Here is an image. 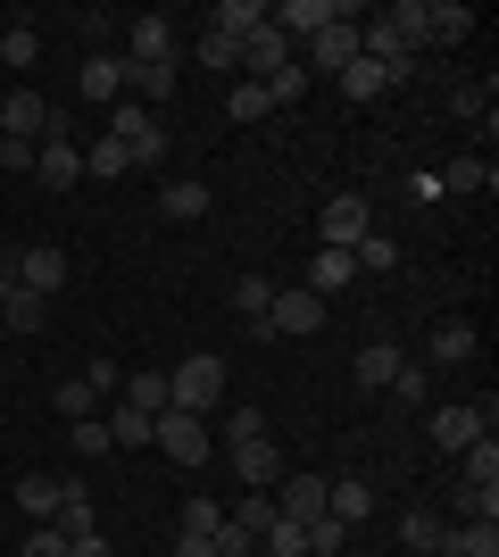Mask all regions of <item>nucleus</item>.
<instances>
[{
	"mask_svg": "<svg viewBox=\"0 0 499 557\" xmlns=\"http://www.w3.org/2000/svg\"><path fill=\"white\" fill-rule=\"evenodd\" d=\"M166 557H216V549H209L200 533H175V549H166Z\"/></svg>",
	"mask_w": 499,
	"mask_h": 557,
	"instance_id": "nucleus-54",
	"label": "nucleus"
},
{
	"mask_svg": "<svg viewBox=\"0 0 499 557\" xmlns=\"http://www.w3.org/2000/svg\"><path fill=\"white\" fill-rule=\"evenodd\" d=\"M234 474H241L250 491H275V483H284V449H275V433L241 442V449H234Z\"/></svg>",
	"mask_w": 499,
	"mask_h": 557,
	"instance_id": "nucleus-14",
	"label": "nucleus"
},
{
	"mask_svg": "<svg viewBox=\"0 0 499 557\" xmlns=\"http://www.w3.org/2000/svg\"><path fill=\"white\" fill-rule=\"evenodd\" d=\"M241 67L259 75V84H266V75H284V67H291V59H284V34H275V25H259V34L241 42Z\"/></svg>",
	"mask_w": 499,
	"mask_h": 557,
	"instance_id": "nucleus-24",
	"label": "nucleus"
},
{
	"mask_svg": "<svg viewBox=\"0 0 499 557\" xmlns=\"http://www.w3.org/2000/svg\"><path fill=\"white\" fill-rule=\"evenodd\" d=\"M125 67H175V25L166 17H134L125 25Z\"/></svg>",
	"mask_w": 499,
	"mask_h": 557,
	"instance_id": "nucleus-10",
	"label": "nucleus"
},
{
	"mask_svg": "<svg viewBox=\"0 0 499 557\" xmlns=\"http://www.w3.org/2000/svg\"><path fill=\"white\" fill-rule=\"evenodd\" d=\"M0 166H17V175H25V166H34V141H0Z\"/></svg>",
	"mask_w": 499,
	"mask_h": 557,
	"instance_id": "nucleus-52",
	"label": "nucleus"
},
{
	"mask_svg": "<svg viewBox=\"0 0 499 557\" xmlns=\"http://www.w3.org/2000/svg\"><path fill=\"white\" fill-rule=\"evenodd\" d=\"M67 250H59V242H34V250H17V267H9V283H17V292H34V300H50V292H67Z\"/></svg>",
	"mask_w": 499,
	"mask_h": 557,
	"instance_id": "nucleus-5",
	"label": "nucleus"
},
{
	"mask_svg": "<svg viewBox=\"0 0 499 557\" xmlns=\"http://www.w3.org/2000/svg\"><path fill=\"white\" fill-rule=\"evenodd\" d=\"M67 433H75V458H109V449H117V442H109V424H100V417L67 424Z\"/></svg>",
	"mask_w": 499,
	"mask_h": 557,
	"instance_id": "nucleus-45",
	"label": "nucleus"
},
{
	"mask_svg": "<svg viewBox=\"0 0 499 557\" xmlns=\"http://www.w3.org/2000/svg\"><path fill=\"white\" fill-rule=\"evenodd\" d=\"M0 141H9V134H0Z\"/></svg>",
	"mask_w": 499,
	"mask_h": 557,
	"instance_id": "nucleus-58",
	"label": "nucleus"
},
{
	"mask_svg": "<svg viewBox=\"0 0 499 557\" xmlns=\"http://www.w3.org/2000/svg\"><path fill=\"white\" fill-rule=\"evenodd\" d=\"M0 317H9V333H42V325H50V300H34V292H9V300H0Z\"/></svg>",
	"mask_w": 499,
	"mask_h": 557,
	"instance_id": "nucleus-39",
	"label": "nucleus"
},
{
	"mask_svg": "<svg viewBox=\"0 0 499 557\" xmlns=\"http://www.w3.org/2000/svg\"><path fill=\"white\" fill-rule=\"evenodd\" d=\"M341 17V0H284V9H266V25H275V34H300V42H309V34H325V25Z\"/></svg>",
	"mask_w": 499,
	"mask_h": 557,
	"instance_id": "nucleus-12",
	"label": "nucleus"
},
{
	"mask_svg": "<svg viewBox=\"0 0 499 557\" xmlns=\"http://www.w3.org/2000/svg\"><path fill=\"white\" fill-rule=\"evenodd\" d=\"M125 166H134V159H125V141H109V134H100L92 150H84V175H100V184H117Z\"/></svg>",
	"mask_w": 499,
	"mask_h": 557,
	"instance_id": "nucleus-42",
	"label": "nucleus"
},
{
	"mask_svg": "<svg viewBox=\"0 0 499 557\" xmlns=\"http://www.w3.org/2000/svg\"><path fill=\"white\" fill-rule=\"evenodd\" d=\"M450 109H458V116H491V84H458Z\"/></svg>",
	"mask_w": 499,
	"mask_h": 557,
	"instance_id": "nucleus-49",
	"label": "nucleus"
},
{
	"mask_svg": "<svg viewBox=\"0 0 499 557\" xmlns=\"http://www.w3.org/2000/svg\"><path fill=\"white\" fill-rule=\"evenodd\" d=\"M59 499H67V483H59V474H17V508L34 516V524H50V516H59Z\"/></svg>",
	"mask_w": 499,
	"mask_h": 557,
	"instance_id": "nucleus-22",
	"label": "nucleus"
},
{
	"mask_svg": "<svg viewBox=\"0 0 499 557\" xmlns=\"http://www.w3.org/2000/svg\"><path fill=\"white\" fill-rule=\"evenodd\" d=\"M225 524H241V533L259 541V533H266V524H275V499H266V491H241L234 508H225Z\"/></svg>",
	"mask_w": 499,
	"mask_h": 557,
	"instance_id": "nucleus-37",
	"label": "nucleus"
},
{
	"mask_svg": "<svg viewBox=\"0 0 499 557\" xmlns=\"http://www.w3.org/2000/svg\"><path fill=\"white\" fill-rule=\"evenodd\" d=\"M416 50H425V0H400V9H383L375 25H358V59H375V67L391 75V92L408 84Z\"/></svg>",
	"mask_w": 499,
	"mask_h": 557,
	"instance_id": "nucleus-1",
	"label": "nucleus"
},
{
	"mask_svg": "<svg viewBox=\"0 0 499 557\" xmlns=\"http://www.w3.org/2000/svg\"><path fill=\"white\" fill-rule=\"evenodd\" d=\"M300 549H309V557H341V549H350V524L316 516V524H300Z\"/></svg>",
	"mask_w": 499,
	"mask_h": 557,
	"instance_id": "nucleus-41",
	"label": "nucleus"
},
{
	"mask_svg": "<svg viewBox=\"0 0 499 557\" xmlns=\"http://www.w3.org/2000/svg\"><path fill=\"white\" fill-rule=\"evenodd\" d=\"M350 250H316V267H309V283H300V292H316V300H333V292H350Z\"/></svg>",
	"mask_w": 499,
	"mask_h": 557,
	"instance_id": "nucleus-26",
	"label": "nucleus"
},
{
	"mask_svg": "<svg viewBox=\"0 0 499 557\" xmlns=\"http://www.w3.org/2000/svg\"><path fill=\"white\" fill-rule=\"evenodd\" d=\"M216 200H209V184H191V175H175V184L159 191V216L166 225H191V216H209Z\"/></svg>",
	"mask_w": 499,
	"mask_h": 557,
	"instance_id": "nucleus-19",
	"label": "nucleus"
},
{
	"mask_svg": "<svg viewBox=\"0 0 499 557\" xmlns=\"http://www.w3.org/2000/svg\"><path fill=\"white\" fill-rule=\"evenodd\" d=\"M259 433H266V408H234V417H225V449L259 442Z\"/></svg>",
	"mask_w": 499,
	"mask_h": 557,
	"instance_id": "nucleus-46",
	"label": "nucleus"
},
{
	"mask_svg": "<svg viewBox=\"0 0 499 557\" xmlns=\"http://www.w3.org/2000/svg\"><path fill=\"white\" fill-rule=\"evenodd\" d=\"M316 233H325V250H358V242L375 233V209H366V191H333L325 209H316Z\"/></svg>",
	"mask_w": 499,
	"mask_h": 557,
	"instance_id": "nucleus-3",
	"label": "nucleus"
},
{
	"mask_svg": "<svg viewBox=\"0 0 499 557\" xmlns=\"http://www.w3.org/2000/svg\"><path fill=\"white\" fill-rule=\"evenodd\" d=\"M209 25H216V34H234V42H250V34L266 25V0H216Z\"/></svg>",
	"mask_w": 499,
	"mask_h": 557,
	"instance_id": "nucleus-23",
	"label": "nucleus"
},
{
	"mask_svg": "<svg viewBox=\"0 0 499 557\" xmlns=\"http://www.w3.org/2000/svg\"><path fill=\"white\" fill-rule=\"evenodd\" d=\"M350 59H358V17L341 9L325 34H309V59H300V67H309V75H341Z\"/></svg>",
	"mask_w": 499,
	"mask_h": 557,
	"instance_id": "nucleus-9",
	"label": "nucleus"
},
{
	"mask_svg": "<svg viewBox=\"0 0 499 557\" xmlns=\"http://www.w3.org/2000/svg\"><path fill=\"white\" fill-rule=\"evenodd\" d=\"M383 392H391V399H408V408H425V399H433V374H425V358H400V374H391Z\"/></svg>",
	"mask_w": 499,
	"mask_h": 557,
	"instance_id": "nucleus-38",
	"label": "nucleus"
},
{
	"mask_svg": "<svg viewBox=\"0 0 499 557\" xmlns=\"http://www.w3.org/2000/svg\"><path fill=\"white\" fill-rule=\"evenodd\" d=\"M34 175H42L50 191H75L84 184V141H75L67 125H50V134L34 141Z\"/></svg>",
	"mask_w": 499,
	"mask_h": 557,
	"instance_id": "nucleus-4",
	"label": "nucleus"
},
{
	"mask_svg": "<svg viewBox=\"0 0 499 557\" xmlns=\"http://www.w3.org/2000/svg\"><path fill=\"white\" fill-rule=\"evenodd\" d=\"M466 34H475V9H458V0L425 9V42H466Z\"/></svg>",
	"mask_w": 499,
	"mask_h": 557,
	"instance_id": "nucleus-31",
	"label": "nucleus"
},
{
	"mask_svg": "<svg viewBox=\"0 0 499 557\" xmlns=\"http://www.w3.org/2000/svg\"><path fill=\"white\" fill-rule=\"evenodd\" d=\"M67 557H117V549H109L100 533H84V541H67Z\"/></svg>",
	"mask_w": 499,
	"mask_h": 557,
	"instance_id": "nucleus-53",
	"label": "nucleus"
},
{
	"mask_svg": "<svg viewBox=\"0 0 499 557\" xmlns=\"http://www.w3.org/2000/svg\"><path fill=\"white\" fill-rule=\"evenodd\" d=\"M0 59H9V67H17V75L34 67V59H42V42H34V25H25V17L9 25V34H0Z\"/></svg>",
	"mask_w": 499,
	"mask_h": 557,
	"instance_id": "nucleus-43",
	"label": "nucleus"
},
{
	"mask_svg": "<svg viewBox=\"0 0 499 557\" xmlns=\"http://www.w3.org/2000/svg\"><path fill=\"white\" fill-rule=\"evenodd\" d=\"M109 141H125V159H134V166L166 159V125L142 109V100H117V125H109Z\"/></svg>",
	"mask_w": 499,
	"mask_h": 557,
	"instance_id": "nucleus-7",
	"label": "nucleus"
},
{
	"mask_svg": "<svg viewBox=\"0 0 499 557\" xmlns=\"http://www.w3.org/2000/svg\"><path fill=\"white\" fill-rule=\"evenodd\" d=\"M483 433H491V417H483V408H458V399H450V408H433V442L450 449V458H458V449H475Z\"/></svg>",
	"mask_w": 499,
	"mask_h": 557,
	"instance_id": "nucleus-13",
	"label": "nucleus"
},
{
	"mask_svg": "<svg viewBox=\"0 0 499 557\" xmlns=\"http://www.w3.org/2000/svg\"><path fill=\"white\" fill-rule=\"evenodd\" d=\"M458 466H466V491H499V442L483 433L475 449H458Z\"/></svg>",
	"mask_w": 499,
	"mask_h": 557,
	"instance_id": "nucleus-35",
	"label": "nucleus"
},
{
	"mask_svg": "<svg viewBox=\"0 0 499 557\" xmlns=\"http://www.w3.org/2000/svg\"><path fill=\"white\" fill-rule=\"evenodd\" d=\"M325 516L333 524H366V516H375V483H325Z\"/></svg>",
	"mask_w": 499,
	"mask_h": 557,
	"instance_id": "nucleus-20",
	"label": "nucleus"
},
{
	"mask_svg": "<svg viewBox=\"0 0 499 557\" xmlns=\"http://www.w3.org/2000/svg\"><path fill=\"white\" fill-rule=\"evenodd\" d=\"M475 191H491V166L483 159H450L441 166V200H475Z\"/></svg>",
	"mask_w": 499,
	"mask_h": 557,
	"instance_id": "nucleus-34",
	"label": "nucleus"
},
{
	"mask_svg": "<svg viewBox=\"0 0 499 557\" xmlns=\"http://www.w3.org/2000/svg\"><path fill=\"white\" fill-rule=\"evenodd\" d=\"M84 383H92V392H100V399H109V392H117V383H125V374H117V367H109V358H92V367H84Z\"/></svg>",
	"mask_w": 499,
	"mask_h": 557,
	"instance_id": "nucleus-50",
	"label": "nucleus"
},
{
	"mask_svg": "<svg viewBox=\"0 0 499 557\" xmlns=\"http://www.w3.org/2000/svg\"><path fill=\"white\" fill-rule=\"evenodd\" d=\"M341 557H358V549H341Z\"/></svg>",
	"mask_w": 499,
	"mask_h": 557,
	"instance_id": "nucleus-57",
	"label": "nucleus"
},
{
	"mask_svg": "<svg viewBox=\"0 0 499 557\" xmlns=\"http://www.w3.org/2000/svg\"><path fill=\"white\" fill-rule=\"evenodd\" d=\"M9 292H17V283H9V267H0V300H9Z\"/></svg>",
	"mask_w": 499,
	"mask_h": 557,
	"instance_id": "nucleus-55",
	"label": "nucleus"
},
{
	"mask_svg": "<svg viewBox=\"0 0 499 557\" xmlns=\"http://www.w3.org/2000/svg\"><path fill=\"white\" fill-rule=\"evenodd\" d=\"M59 417H75V424H84V417H100V392L84 383V374H75V383H59Z\"/></svg>",
	"mask_w": 499,
	"mask_h": 557,
	"instance_id": "nucleus-44",
	"label": "nucleus"
},
{
	"mask_svg": "<svg viewBox=\"0 0 499 557\" xmlns=\"http://www.w3.org/2000/svg\"><path fill=\"white\" fill-rule=\"evenodd\" d=\"M17 557H67V533H59V524H34V533L17 541Z\"/></svg>",
	"mask_w": 499,
	"mask_h": 557,
	"instance_id": "nucleus-47",
	"label": "nucleus"
},
{
	"mask_svg": "<svg viewBox=\"0 0 499 557\" xmlns=\"http://www.w3.org/2000/svg\"><path fill=\"white\" fill-rule=\"evenodd\" d=\"M191 59H200L209 75H234V67H241V42H234V34H216V25H200V42H191Z\"/></svg>",
	"mask_w": 499,
	"mask_h": 557,
	"instance_id": "nucleus-33",
	"label": "nucleus"
},
{
	"mask_svg": "<svg viewBox=\"0 0 499 557\" xmlns=\"http://www.w3.org/2000/svg\"><path fill=\"white\" fill-rule=\"evenodd\" d=\"M0 383H9V358H0Z\"/></svg>",
	"mask_w": 499,
	"mask_h": 557,
	"instance_id": "nucleus-56",
	"label": "nucleus"
},
{
	"mask_svg": "<svg viewBox=\"0 0 499 557\" xmlns=\"http://www.w3.org/2000/svg\"><path fill=\"white\" fill-rule=\"evenodd\" d=\"M117 399H125V408H142V417H166V374H159V367L125 374V383H117Z\"/></svg>",
	"mask_w": 499,
	"mask_h": 557,
	"instance_id": "nucleus-30",
	"label": "nucleus"
},
{
	"mask_svg": "<svg viewBox=\"0 0 499 557\" xmlns=\"http://www.w3.org/2000/svg\"><path fill=\"white\" fill-rule=\"evenodd\" d=\"M441 557H499V524H450Z\"/></svg>",
	"mask_w": 499,
	"mask_h": 557,
	"instance_id": "nucleus-32",
	"label": "nucleus"
},
{
	"mask_svg": "<svg viewBox=\"0 0 499 557\" xmlns=\"http://www.w3.org/2000/svg\"><path fill=\"white\" fill-rule=\"evenodd\" d=\"M400 358H408L400 342H366V349H358V358H350V374H358V392H383V383H391V374H400Z\"/></svg>",
	"mask_w": 499,
	"mask_h": 557,
	"instance_id": "nucleus-18",
	"label": "nucleus"
},
{
	"mask_svg": "<svg viewBox=\"0 0 499 557\" xmlns=\"http://www.w3.org/2000/svg\"><path fill=\"white\" fill-rule=\"evenodd\" d=\"M441 533H450V516H433V508H408L400 516V549L408 557H441Z\"/></svg>",
	"mask_w": 499,
	"mask_h": 557,
	"instance_id": "nucleus-21",
	"label": "nucleus"
},
{
	"mask_svg": "<svg viewBox=\"0 0 499 557\" xmlns=\"http://www.w3.org/2000/svg\"><path fill=\"white\" fill-rule=\"evenodd\" d=\"M50 125H59V109H50L42 92H9V100H0V134H9V141H42Z\"/></svg>",
	"mask_w": 499,
	"mask_h": 557,
	"instance_id": "nucleus-11",
	"label": "nucleus"
},
{
	"mask_svg": "<svg viewBox=\"0 0 499 557\" xmlns=\"http://www.w3.org/2000/svg\"><path fill=\"white\" fill-rule=\"evenodd\" d=\"M216 524H225V508H216V499H184V533H200V541H209Z\"/></svg>",
	"mask_w": 499,
	"mask_h": 557,
	"instance_id": "nucleus-48",
	"label": "nucleus"
},
{
	"mask_svg": "<svg viewBox=\"0 0 499 557\" xmlns=\"http://www.w3.org/2000/svg\"><path fill=\"white\" fill-rule=\"evenodd\" d=\"M109 34H117V17H100V9H92V17H84V59H92V50L109 42Z\"/></svg>",
	"mask_w": 499,
	"mask_h": 557,
	"instance_id": "nucleus-51",
	"label": "nucleus"
},
{
	"mask_svg": "<svg viewBox=\"0 0 499 557\" xmlns=\"http://www.w3.org/2000/svg\"><path fill=\"white\" fill-rule=\"evenodd\" d=\"M216 399H225V358H216V349H200V358H184V367L166 374V408L216 417Z\"/></svg>",
	"mask_w": 499,
	"mask_h": 557,
	"instance_id": "nucleus-2",
	"label": "nucleus"
},
{
	"mask_svg": "<svg viewBox=\"0 0 499 557\" xmlns=\"http://www.w3.org/2000/svg\"><path fill=\"white\" fill-rule=\"evenodd\" d=\"M284 524H316L325 516V474H284Z\"/></svg>",
	"mask_w": 499,
	"mask_h": 557,
	"instance_id": "nucleus-16",
	"label": "nucleus"
},
{
	"mask_svg": "<svg viewBox=\"0 0 499 557\" xmlns=\"http://www.w3.org/2000/svg\"><path fill=\"white\" fill-rule=\"evenodd\" d=\"M350 267L358 275H391V267H400V242H391V233H366V242L350 250Z\"/></svg>",
	"mask_w": 499,
	"mask_h": 557,
	"instance_id": "nucleus-36",
	"label": "nucleus"
},
{
	"mask_svg": "<svg viewBox=\"0 0 499 557\" xmlns=\"http://www.w3.org/2000/svg\"><path fill=\"white\" fill-rule=\"evenodd\" d=\"M150 424H159L150 442H159L175 466H200V458H209V417H184V408H166V417H150Z\"/></svg>",
	"mask_w": 499,
	"mask_h": 557,
	"instance_id": "nucleus-8",
	"label": "nucleus"
},
{
	"mask_svg": "<svg viewBox=\"0 0 499 557\" xmlns=\"http://www.w3.org/2000/svg\"><path fill=\"white\" fill-rule=\"evenodd\" d=\"M84 100H109V109L125 100V50H92L84 59Z\"/></svg>",
	"mask_w": 499,
	"mask_h": 557,
	"instance_id": "nucleus-15",
	"label": "nucleus"
},
{
	"mask_svg": "<svg viewBox=\"0 0 499 557\" xmlns=\"http://www.w3.org/2000/svg\"><path fill=\"white\" fill-rule=\"evenodd\" d=\"M125 92H142V109L159 116V100L175 92V67H125Z\"/></svg>",
	"mask_w": 499,
	"mask_h": 557,
	"instance_id": "nucleus-40",
	"label": "nucleus"
},
{
	"mask_svg": "<svg viewBox=\"0 0 499 557\" xmlns=\"http://www.w3.org/2000/svg\"><path fill=\"white\" fill-rule=\"evenodd\" d=\"M225 116H234V125H259V116H275V92H266L259 75H241L234 92H225Z\"/></svg>",
	"mask_w": 499,
	"mask_h": 557,
	"instance_id": "nucleus-29",
	"label": "nucleus"
},
{
	"mask_svg": "<svg viewBox=\"0 0 499 557\" xmlns=\"http://www.w3.org/2000/svg\"><path fill=\"white\" fill-rule=\"evenodd\" d=\"M266 333H284V342L325 333V300H316V292H300V283H284V292L266 300Z\"/></svg>",
	"mask_w": 499,
	"mask_h": 557,
	"instance_id": "nucleus-6",
	"label": "nucleus"
},
{
	"mask_svg": "<svg viewBox=\"0 0 499 557\" xmlns=\"http://www.w3.org/2000/svg\"><path fill=\"white\" fill-rule=\"evenodd\" d=\"M100 424H109V442H117V449H150V433H159V424H150L142 408H125V399H117V408H100Z\"/></svg>",
	"mask_w": 499,
	"mask_h": 557,
	"instance_id": "nucleus-28",
	"label": "nucleus"
},
{
	"mask_svg": "<svg viewBox=\"0 0 499 557\" xmlns=\"http://www.w3.org/2000/svg\"><path fill=\"white\" fill-rule=\"evenodd\" d=\"M425 358L433 367H466V358H475V325H466V317H441L433 342H425Z\"/></svg>",
	"mask_w": 499,
	"mask_h": 557,
	"instance_id": "nucleus-17",
	"label": "nucleus"
},
{
	"mask_svg": "<svg viewBox=\"0 0 499 557\" xmlns=\"http://www.w3.org/2000/svg\"><path fill=\"white\" fill-rule=\"evenodd\" d=\"M225 300H234V317H241L250 333H266V300H275V283H266V275H241Z\"/></svg>",
	"mask_w": 499,
	"mask_h": 557,
	"instance_id": "nucleus-27",
	"label": "nucleus"
},
{
	"mask_svg": "<svg viewBox=\"0 0 499 557\" xmlns=\"http://www.w3.org/2000/svg\"><path fill=\"white\" fill-rule=\"evenodd\" d=\"M341 92H350L358 109H375V100H391V75H383L375 59H350V67H341Z\"/></svg>",
	"mask_w": 499,
	"mask_h": 557,
	"instance_id": "nucleus-25",
	"label": "nucleus"
}]
</instances>
